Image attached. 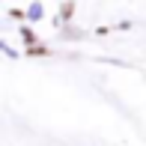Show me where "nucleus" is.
I'll use <instances>...</instances> for the list:
<instances>
[{
    "mask_svg": "<svg viewBox=\"0 0 146 146\" xmlns=\"http://www.w3.org/2000/svg\"><path fill=\"white\" fill-rule=\"evenodd\" d=\"M75 15V0H63V6H60V18H57V24H66L69 18Z\"/></svg>",
    "mask_w": 146,
    "mask_h": 146,
    "instance_id": "f257e3e1",
    "label": "nucleus"
},
{
    "mask_svg": "<svg viewBox=\"0 0 146 146\" xmlns=\"http://www.w3.org/2000/svg\"><path fill=\"white\" fill-rule=\"evenodd\" d=\"M27 54H30V57H45V54H51V51H48V48H42V45H30Z\"/></svg>",
    "mask_w": 146,
    "mask_h": 146,
    "instance_id": "f03ea898",
    "label": "nucleus"
},
{
    "mask_svg": "<svg viewBox=\"0 0 146 146\" xmlns=\"http://www.w3.org/2000/svg\"><path fill=\"white\" fill-rule=\"evenodd\" d=\"M27 18H30V21H39V18H42V6L33 3V6H30V12H27Z\"/></svg>",
    "mask_w": 146,
    "mask_h": 146,
    "instance_id": "7ed1b4c3",
    "label": "nucleus"
},
{
    "mask_svg": "<svg viewBox=\"0 0 146 146\" xmlns=\"http://www.w3.org/2000/svg\"><path fill=\"white\" fill-rule=\"evenodd\" d=\"M21 36H24V42H27V45H36V36H33L30 27H21Z\"/></svg>",
    "mask_w": 146,
    "mask_h": 146,
    "instance_id": "20e7f679",
    "label": "nucleus"
}]
</instances>
